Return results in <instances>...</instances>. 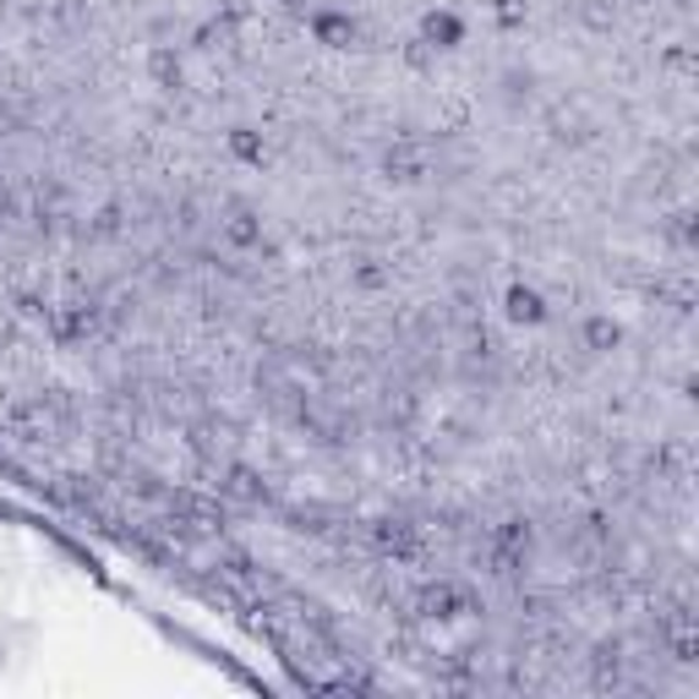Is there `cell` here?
<instances>
[{"mask_svg": "<svg viewBox=\"0 0 699 699\" xmlns=\"http://www.w3.org/2000/svg\"><path fill=\"white\" fill-rule=\"evenodd\" d=\"M618 339H624V328H618L613 317H602V312H591V317L580 323V345H585L591 356H607Z\"/></svg>", "mask_w": 699, "mask_h": 699, "instance_id": "cell-9", "label": "cell"}, {"mask_svg": "<svg viewBox=\"0 0 699 699\" xmlns=\"http://www.w3.org/2000/svg\"><path fill=\"white\" fill-rule=\"evenodd\" d=\"M88 235H93V241L120 235V208H98V213H93V224H88Z\"/></svg>", "mask_w": 699, "mask_h": 699, "instance_id": "cell-13", "label": "cell"}, {"mask_svg": "<svg viewBox=\"0 0 699 699\" xmlns=\"http://www.w3.org/2000/svg\"><path fill=\"white\" fill-rule=\"evenodd\" d=\"M465 38V22L448 11V5H432L427 16H421V44H432V49H454Z\"/></svg>", "mask_w": 699, "mask_h": 699, "instance_id": "cell-7", "label": "cell"}, {"mask_svg": "<svg viewBox=\"0 0 699 699\" xmlns=\"http://www.w3.org/2000/svg\"><path fill=\"white\" fill-rule=\"evenodd\" d=\"M219 498H230V503H263V498H268V487H263V476H257V470L230 465V470H224V481H219Z\"/></svg>", "mask_w": 699, "mask_h": 699, "instance_id": "cell-8", "label": "cell"}, {"mask_svg": "<svg viewBox=\"0 0 699 699\" xmlns=\"http://www.w3.org/2000/svg\"><path fill=\"white\" fill-rule=\"evenodd\" d=\"M356 284H361V290H383V284H388V268H377V263L366 257V263L356 268Z\"/></svg>", "mask_w": 699, "mask_h": 699, "instance_id": "cell-16", "label": "cell"}, {"mask_svg": "<svg viewBox=\"0 0 699 699\" xmlns=\"http://www.w3.org/2000/svg\"><path fill=\"white\" fill-rule=\"evenodd\" d=\"M552 131L580 142V137H585V120H580V109H558V115H552Z\"/></svg>", "mask_w": 699, "mask_h": 699, "instance_id": "cell-15", "label": "cell"}, {"mask_svg": "<svg viewBox=\"0 0 699 699\" xmlns=\"http://www.w3.org/2000/svg\"><path fill=\"white\" fill-rule=\"evenodd\" d=\"M383 170H388V180H405V186L427 180V175H432V148H427V137H394L388 153H383Z\"/></svg>", "mask_w": 699, "mask_h": 699, "instance_id": "cell-2", "label": "cell"}, {"mask_svg": "<svg viewBox=\"0 0 699 699\" xmlns=\"http://www.w3.org/2000/svg\"><path fill=\"white\" fill-rule=\"evenodd\" d=\"M465 120H470V104H465V98H448L443 115H438V131H459Z\"/></svg>", "mask_w": 699, "mask_h": 699, "instance_id": "cell-14", "label": "cell"}, {"mask_svg": "<svg viewBox=\"0 0 699 699\" xmlns=\"http://www.w3.org/2000/svg\"><path fill=\"white\" fill-rule=\"evenodd\" d=\"M416 613H421V618H432V624H454V618L476 613V596H470L465 585H454V580H432V585H421Z\"/></svg>", "mask_w": 699, "mask_h": 699, "instance_id": "cell-1", "label": "cell"}, {"mask_svg": "<svg viewBox=\"0 0 699 699\" xmlns=\"http://www.w3.org/2000/svg\"><path fill=\"white\" fill-rule=\"evenodd\" d=\"M219 241L230 246V252H252L257 241H263V219H257V208L252 202H224V213H219Z\"/></svg>", "mask_w": 699, "mask_h": 699, "instance_id": "cell-3", "label": "cell"}, {"mask_svg": "<svg viewBox=\"0 0 699 699\" xmlns=\"http://www.w3.org/2000/svg\"><path fill=\"white\" fill-rule=\"evenodd\" d=\"M503 312H509V323H525V328H536V323H547V295H541L536 284H509V295H503Z\"/></svg>", "mask_w": 699, "mask_h": 699, "instance_id": "cell-6", "label": "cell"}, {"mask_svg": "<svg viewBox=\"0 0 699 699\" xmlns=\"http://www.w3.org/2000/svg\"><path fill=\"white\" fill-rule=\"evenodd\" d=\"M525 558H531V531L525 525H498L492 531V569L514 574V569H525Z\"/></svg>", "mask_w": 699, "mask_h": 699, "instance_id": "cell-4", "label": "cell"}, {"mask_svg": "<svg viewBox=\"0 0 699 699\" xmlns=\"http://www.w3.org/2000/svg\"><path fill=\"white\" fill-rule=\"evenodd\" d=\"M230 159L263 164V159H268V137H263L257 126H235V131H230Z\"/></svg>", "mask_w": 699, "mask_h": 699, "instance_id": "cell-12", "label": "cell"}, {"mask_svg": "<svg viewBox=\"0 0 699 699\" xmlns=\"http://www.w3.org/2000/svg\"><path fill=\"white\" fill-rule=\"evenodd\" d=\"M356 33H361V22H356L350 11H312V38H317V44H328V49H350Z\"/></svg>", "mask_w": 699, "mask_h": 699, "instance_id": "cell-5", "label": "cell"}, {"mask_svg": "<svg viewBox=\"0 0 699 699\" xmlns=\"http://www.w3.org/2000/svg\"><path fill=\"white\" fill-rule=\"evenodd\" d=\"M148 77H153L159 88H180V77H186V71H180V55H175L170 44H153V49H148Z\"/></svg>", "mask_w": 699, "mask_h": 699, "instance_id": "cell-11", "label": "cell"}, {"mask_svg": "<svg viewBox=\"0 0 699 699\" xmlns=\"http://www.w3.org/2000/svg\"><path fill=\"white\" fill-rule=\"evenodd\" d=\"M372 541L383 547V552H416V525H405V520H377L372 525Z\"/></svg>", "mask_w": 699, "mask_h": 699, "instance_id": "cell-10", "label": "cell"}]
</instances>
